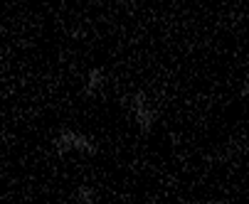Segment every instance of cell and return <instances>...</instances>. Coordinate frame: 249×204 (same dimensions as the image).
Wrapping results in <instances>:
<instances>
[{"instance_id": "4", "label": "cell", "mask_w": 249, "mask_h": 204, "mask_svg": "<svg viewBox=\"0 0 249 204\" xmlns=\"http://www.w3.org/2000/svg\"><path fill=\"white\" fill-rule=\"evenodd\" d=\"M77 199L82 202V204H94V189L91 187H79V192H77Z\"/></svg>"}, {"instance_id": "2", "label": "cell", "mask_w": 249, "mask_h": 204, "mask_svg": "<svg viewBox=\"0 0 249 204\" xmlns=\"http://www.w3.org/2000/svg\"><path fill=\"white\" fill-rule=\"evenodd\" d=\"M131 109H133V118H136L138 128L143 130V133H151V128H153L158 113H156L153 106L148 104V98H146L143 91H136V94H133V98H131Z\"/></svg>"}, {"instance_id": "3", "label": "cell", "mask_w": 249, "mask_h": 204, "mask_svg": "<svg viewBox=\"0 0 249 204\" xmlns=\"http://www.w3.org/2000/svg\"><path fill=\"white\" fill-rule=\"evenodd\" d=\"M101 84H104L101 69H89V74H87V94L91 96L96 89H101Z\"/></svg>"}, {"instance_id": "5", "label": "cell", "mask_w": 249, "mask_h": 204, "mask_svg": "<svg viewBox=\"0 0 249 204\" xmlns=\"http://www.w3.org/2000/svg\"><path fill=\"white\" fill-rule=\"evenodd\" d=\"M244 96H249V81H247V86H244Z\"/></svg>"}, {"instance_id": "1", "label": "cell", "mask_w": 249, "mask_h": 204, "mask_svg": "<svg viewBox=\"0 0 249 204\" xmlns=\"http://www.w3.org/2000/svg\"><path fill=\"white\" fill-rule=\"evenodd\" d=\"M54 148H57V153H69V150H77V153H84V155L96 153V145L87 138V135H82L77 130H62L54 138Z\"/></svg>"}]
</instances>
